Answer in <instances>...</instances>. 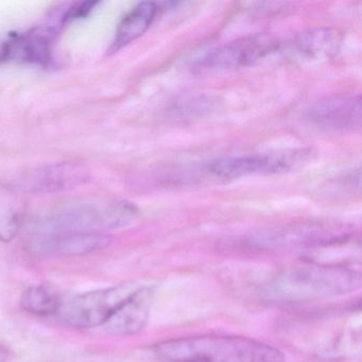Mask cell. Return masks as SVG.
<instances>
[{
	"mask_svg": "<svg viewBox=\"0 0 362 362\" xmlns=\"http://www.w3.org/2000/svg\"><path fill=\"white\" fill-rule=\"evenodd\" d=\"M90 179L88 169L77 163H54L39 167L16 179V186L33 194H57L83 185Z\"/></svg>",
	"mask_w": 362,
	"mask_h": 362,
	"instance_id": "52a82bcc",
	"label": "cell"
},
{
	"mask_svg": "<svg viewBox=\"0 0 362 362\" xmlns=\"http://www.w3.org/2000/svg\"><path fill=\"white\" fill-rule=\"evenodd\" d=\"M8 360V351L5 347L0 345V362H7Z\"/></svg>",
	"mask_w": 362,
	"mask_h": 362,
	"instance_id": "ac0fdd59",
	"label": "cell"
},
{
	"mask_svg": "<svg viewBox=\"0 0 362 362\" xmlns=\"http://www.w3.org/2000/svg\"><path fill=\"white\" fill-rule=\"evenodd\" d=\"M281 49V43L268 35H254L224 44L198 59L194 69L219 74L255 66Z\"/></svg>",
	"mask_w": 362,
	"mask_h": 362,
	"instance_id": "8992f818",
	"label": "cell"
},
{
	"mask_svg": "<svg viewBox=\"0 0 362 362\" xmlns=\"http://www.w3.org/2000/svg\"><path fill=\"white\" fill-rule=\"evenodd\" d=\"M24 201L12 189L0 187V241L10 243L24 224Z\"/></svg>",
	"mask_w": 362,
	"mask_h": 362,
	"instance_id": "9a60e30c",
	"label": "cell"
},
{
	"mask_svg": "<svg viewBox=\"0 0 362 362\" xmlns=\"http://www.w3.org/2000/svg\"><path fill=\"white\" fill-rule=\"evenodd\" d=\"M154 354L166 362H285L276 347L254 339L221 334L182 337L158 343Z\"/></svg>",
	"mask_w": 362,
	"mask_h": 362,
	"instance_id": "6da1fadb",
	"label": "cell"
},
{
	"mask_svg": "<svg viewBox=\"0 0 362 362\" xmlns=\"http://www.w3.org/2000/svg\"><path fill=\"white\" fill-rule=\"evenodd\" d=\"M98 5L99 1H82V3L73 4L63 14L62 22L61 23L69 24V23L74 22V21L88 18Z\"/></svg>",
	"mask_w": 362,
	"mask_h": 362,
	"instance_id": "e0dca14e",
	"label": "cell"
},
{
	"mask_svg": "<svg viewBox=\"0 0 362 362\" xmlns=\"http://www.w3.org/2000/svg\"><path fill=\"white\" fill-rule=\"evenodd\" d=\"M347 235L346 230L342 228L310 223L264 233L254 237L253 243L266 247L325 245L346 239Z\"/></svg>",
	"mask_w": 362,
	"mask_h": 362,
	"instance_id": "30bf717a",
	"label": "cell"
},
{
	"mask_svg": "<svg viewBox=\"0 0 362 362\" xmlns=\"http://www.w3.org/2000/svg\"><path fill=\"white\" fill-rule=\"evenodd\" d=\"M112 238L105 234L57 233L47 234L33 241L31 252L40 255L76 256L93 253L111 245Z\"/></svg>",
	"mask_w": 362,
	"mask_h": 362,
	"instance_id": "8fae6325",
	"label": "cell"
},
{
	"mask_svg": "<svg viewBox=\"0 0 362 362\" xmlns=\"http://www.w3.org/2000/svg\"><path fill=\"white\" fill-rule=\"evenodd\" d=\"M133 203L124 200H86L65 205L47 216L42 230L46 234H105L130 226L137 217Z\"/></svg>",
	"mask_w": 362,
	"mask_h": 362,
	"instance_id": "7a4b0ae2",
	"label": "cell"
},
{
	"mask_svg": "<svg viewBox=\"0 0 362 362\" xmlns=\"http://www.w3.org/2000/svg\"><path fill=\"white\" fill-rule=\"evenodd\" d=\"M141 287L139 284L126 283L79 294L62 302L59 317L71 327L105 326L122 304Z\"/></svg>",
	"mask_w": 362,
	"mask_h": 362,
	"instance_id": "5b68a950",
	"label": "cell"
},
{
	"mask_svg": "<svg viewBox=\"0 0 362 362\" xmlns=\"http://www.w3.org/2000/svg\"><path fill=\"white\" fill-rule=\"evenodd\" d=\"M313 156V150L300 149L285 153L230 156L213 160L202 171L211 181L228 183L251 175L288 173L307 164Z\"/></svg>",
	"mask_w": 362,
	"mask_h": 362,
	"instance_id": "277c9868",
	"label": "cell"
},
{
	"mask_svg": "<svg viewBox=\"0 0 362 362\" xmlns=\"http://www.w3.org/2000/svg\"><path fill=\"white\" fill-rule=\"evenodd\" d=\"M305 118L322 132H355L361 127V97H337L322 101L310 107Z\"/></svg>",
	"mask_w": 362,
	"mask_h": 362,
	"instance_id": "ba28073f",
	"label": "cell"
},
{
	"mask_svg": "<svg viewBox=\"0 0 362 362\" xmlns=\"http://www.w3.org/2000/svg\"><path fill=\"white\" fill-rule=\"evenodd\" d=\"M361 287V274L354 269L310 264L286 271L272 284L276 298L291 302L334 298Z\"/></svg>",
	"mask_w": 362,
	"mask_h": 362,
	"instance_id": "3957f363",
	"label": "cell"
},
{
	"mask_svg": "<svg viewBox=\"0 0 362 362\" xmlns=\"http://www.w3.org/2000/svg\"><path fill=\"white\" fill-rule=\"evenodd\" d=\"M54 30L37 28L11 33L0 45V63L49 67L52 63Z\"/></svg>",
	"mask_w": 362,
	"mask_h": 362,
	"instance_id": "9c48e42d",
	"label": "cell"
},
{
	"mask_svg": "<svg viewBox=\"0 0 362 362\" xmlns=\"http://www.w3.org/2000/svg\"><path fill=\"white\" fill-rule=\"evenodd\" d=\"M160 11V4L152 1L137 4L120 21L110 48V54L119 52L145 35Z\"/></svg>",
	"mask_w": 362,
	"mask_h": 362,
	"instance_id": "5bb4252c",
	"label": "cell"
},
{
	"mask_svg": "<svg viewBox=\"0 0 362 362\" xmlns=\"http://www.w3.org/2000/svg\"><path fill=\"white\" fill-rule=\"evenodd\" d=\"M153 296L152 288L141 286L105 324V330L116 336H131L143 330L149 320Z\"/></svg>",
	"mask_w": 362,
	"mask_h": 362,
	"instance_id": "4fadbf2b",
	"label": "cell"
},
{
	"mask_svg": "<svg viewBox=\"0 0 362 362\" xmlns=\"http://www.w3.org/2000/svg\"><path fill=\"white\" fill-rule=\"evenodd\" d=\"M62 302L60 296L52 288L35 285L25 290L21 298V307L27 313L37 317H52L58 315Z\"/></svg>",
	"mask_w": 362,
	"mask_h": 362,
	"instance_id": "2e32d148",
	"label": "cell"
},
{
	"mask_svg": "<svg viewBox=\"0 0 362 362\" xmlns=\"http://www.w3.org/2000/svg\"><path fill=\"white\" fill-rule=\"evenodd\" d=\"M342 44V35L336 29H310L294 37L287 50L296 60L305 63H321L334 58Z\"/></svg>",
	"mask_w": 362,
	"mask_h": 362,
	"instance_id": "7c38bea8",
	"label": "cell"
}]
</instances>
